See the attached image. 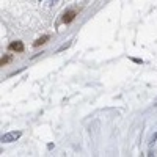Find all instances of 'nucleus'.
Wrapping results in <instances>:
<instances>
[{"label": "nucleus", "mask_w": 157, "mask_h": 157, "mask_svg": "<svg viewBox=\"0 0 157 157\" xmlns=\"http://www.w3.org/2000/svg\"><path fill=\"white\" fill-rule=\"evenodd\" d=\"M10 50H14V52H22V50H24V44H22V41L11 43V44H10Z\"/></svg>", "instance_id": "nucleus-3"}, {"label": "nucleus", "mask_w": 157, "mask_h": 157, "mask_svg": "<svg viewBox=\"0 0 157 157\" xmlns=\"http://www.w3.org/2000/svg\"><path fill=\"white\" fill-rule=\"evenodd\" d=\"M75 16H77V11L69 10V11H66V13L63 14V22H64V24H69V22H72V21L75 19Z\"/></svg>", "instance_id": "nucleus-2"}, {"label": "nucleus", "mask_w": 157, "mask_h": 157, "mask_svg": "<svg viewBox=\"0 0 157 157\" xmlns=\"http://www.w3.org/2000/svg\"><path fill=\"white\" fill-rule=\"evenodd\" d=\"M41 3H44V5H47V6H52V5H55V3H58V0H39Z\"/></svg>", "instance_id": "nucleus-5"}, {"label": "nucleus", "mask_w": 157, "mask_h": 157, "mask_svg": "<svg viewBox=\"0 0 157 157\" xmlns=\"http://www.w3.org/2000/svg\"><path fill=\"white\" fill-rule=\"evenodd\" d=\"M10 60H11V57H10V55H6V57H3V58H2V61H0V63H2V66H3V64H6V63H8Z\"/></svg>", "instance_id": "nucleus-6"}, {"label": "nucleus", "mask_w": 157, "mask_h": 157, "mask_svg": "<svg viewBox=\"0 0 157 157\" xmlns=\"http://www.w3.org/2000/svg\"><path fill=\"white\" fill-rule=\"evenodd\" d=\"M22 134L19 132V130H13V132H8V134H5V135H2V141L3 143H10V141H16L19 137H21Z\"/></svg>", "instance_id": "nucleus-1"}, {"label": "nucleus", "mask_w": 157, "mask_h": 157, "mask_svg": "<svg viewBox=\"0 0 157 157\" xmlns=\"http://www.w3.org/2000/svg\"><path fill=\"white\" fill-rule=\"evenodd\" d=\"M47 39H49V36H41V38H39V39H36V41L33 43V46H35V47H38V46H41V44H44V43L47 41Z\"/></svg>", "instance_id": "nucleus-4"}]
</instances>
